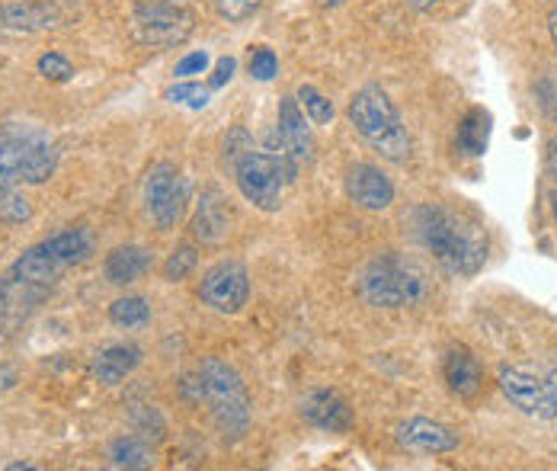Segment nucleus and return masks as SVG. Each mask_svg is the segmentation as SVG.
I'll list each match as a JSON object with an SVG mask.
<instances>
[{
    "instance_id": "nucleus-1",
    "label": "nucleus",
    "mask_w": 557,
    "mask_h": 471,
    "mask_svg": "<svg viewBox=\"0 0 557 471\" xmlns=\"http://www.w3.org/2000/svg\"><path fill=\"white\" fill-rule=\"evenodd\" d=\"M413 225L420 244L446 267L448 273L474 276L487 260V235L484 228L440 202H426L413 212Z\"/></svg>"
},
{
    "instance_id": "nucleus-8",
    "label": "nucleus",
    "mask_w": 557,
    "mask_h": 471,
    "mask_svg": "<svg viewBox=\"0 0 557 471\" xmlns=\"http://www.w3.org/2000/svg\"><path fill=\"white\" fill-rule=\"evenodd\" d=\"M196 29V16L189 7L170 0H141L132 13V36L151 49L183 46Z\"/></svg>"
},
{
    "instance_id": "nucleus-32",
    "label": "nucleus",
    "mask_w": 557,
    "mask_h": 471,
    "mask_svg": "<svg viewBox=\"0 0 557 471\" xmlns=\"http://www.w3.org/2000/svg\"><path fill=\"white\" fill-rule=\"evenodd\" d=\"M542 388H545V420H557V369L542 372Z\"/></svg>"
},
{
    "instance_id": "nucleus-10",
    "label": "nucleus",
    "mask_w": 557,
    "mask_h": 471,
    "mask_svg": "<svg viewBox=\"0 0 557 471\" xmlns=\"http://www.w3.org/2000/svg\"><path fill=\"white\" fill-rule=\"evenodd\" d=\"M199 298L219 311V314H237L247 298H250V276H247V267L237 263V260H222L215 263L202 283H199Z\"/></svg>"
},
{
    "instance_id": "nucleus-15",
    "label": "nucleus",
    "mask_w": 557,
    "mask_h": 471,
    "mask_svg": "<svg viewBox=\"0 0 557 471\" xmlns=\"http://www.w3.org/2000/svg\"><path fill=\"white\" fill-rule=\"evenodd\" d=\"M61 26V10L49 0H33V3H7L0 7V29L7 33H42Z\"/></svg>"
},
{
    "instance_id": "nucleus-18",
    "label": "nucleus",
    "mask_w": 557,
    "mask_h": 471,
    "mask_svg": "<svg viewBox=\"0 0 557 471\" xmlns=\"http://www.w3.org/2000/svg\"><path fill=\"white\" fill-rule=\"evenodd\" d=\"M231 232V212L227 202L222 199L219 189H206L193 219V235L199 237L202 244H219L224 235Z\"/></svg>"
},
{
    "instance_id": "nucleus-31",
    "label": "nucleus",
    "mask_w": 557,
    "mask_h": 471,
    "mask_svg": "<svg viewBox=\"0 0 557 471\" xmlns=\"http://www.w3.org/2000/svg\"><path fill=\"white\" fill-rule=\"evenodd\" d=\"M253 148V141H250V135L244 132V128H234L227 138H224V161L234 168V161L244 154V151H250Z\"/></svg>"
},
{
    "instance_id": "nucleus-29",
    "label": "nucleus",
    "mask_w": 557,
    "mask_h": 471,
    "mask_svg": "<svg viewBox=\"0 0 557 471\" xmlns=\"http://www.w3.org/2000/svg\"><path fill=\"white\" fill-rule=\"evenodd\" d=\"M250 77H257V80H273L278 74V59L273 49H267V46H260L253 55H250Z\"/></svg>"
},
{
    "instance_id": "nucleus-36",
    "label": "nucleus",
    "mask_w": 557,
    "mask_h": 471,
    "mask_svg": "<svg viewBox=\"0 0 557 471\" xmlns=\"http://www.w3.org/2000/svg\"><path fill=\"white\" fill-rule=\"evenodd\" d=\"M16 382H20L16 369H10V365H0V395H3V392H10V388H16Z\"/></svg>"
},
{
    "instance_id": "nucleus-7",
    "label": "nucleus",
    "mask_w": 557,
    "mask_h": 471,
    "mask_svg": "<svg viewBox=\"0 0 557 471\" xmlns=\"http://www.w3.org/2000/svg\"><path fill=\"white\" fill-rule=\"evenodd\" d=\"M90 253H94V244H90V235L84 228H64L58 235L39 240L36 247H29L10 267V273L23 276L26 283H36V286L49 289L64 270L84 263Z\"/></svg>"
},
{
    "instance_id": "nucleus-19",
    "label": "nucleus",
    "mask_w": 557,
    "mask_h": 471,
    "mask_svg": "<svg viewBox=\"0 0 557 471\" xmlns=\"http://www.w3.org/2000/svg\"><path fill=\"white\" fill-rule=\"evenodd\" d=\"M138 362H141V350L135 344H110L94 356L90 372L103 385H119V382H125V375L135 372Z\"/></svg>"
},
{
    "instance_id": "nucleus-12",
    "label": "nucleus",
    "mask_w": 557,
    "mask_h": 471,
    "mask_svg": "<svg viewBox=\"0 0 557 471\" xmlns=\"http://www.w3.org/2000/svg\"><path fill=\"white\" fill-rule=\"evenodd\" d=\"M397 443L407 449V453H417V456H443V453H455L458 449V433L440 423V420H430V417H410L397 426Z\"/></svg>"
},
{
    "instance_id": "nucleus-2",
    "label": "nucleus",
    "mask_w": 557,
    "mask_h": 471,
    "mask_svg": "<svg viewBox=\"0 0 557 471\" xmlns=\"http://www.w3.org/2000/svg\"><path fill=\"white\" fill-rule=\"evenodd\" d=\"M346 116L352 122V128L369 141V148L379 151L385 161H391V164H407L410 161L413 145H410L407 125H404L397 107L391 103V97L382 87H375V84L362 87L349 100Z\"/></svg>"
},
{
    "instance_id": "nucleus-33",
    "label": "nucleus",
    "mask_w": 557,
    "mask_h": 471,
    "mask_svg": "<svg viewBox=\"0 0 557 471\" xmlns=\"http://www.w3.org/2000/svg\"><path fill=\"white\" fill-rule=\"evenodd\" d=\"M209 52H193V55H186V59L176 64V77H193V74H206V67H209Z\"/></svg>"
},
{
    "instance_id": "nucleus-27",
    "label": "nucleus",
    "mask_w": 557,
    "mask_h": 471,
    "mask_svg": "<svg viewBox=\"0 0 557 471\" xmlns=\"http://www.w3.org/2000/svg\"><path fill=\"white\" fill-rule=\"evenodd\" d=\"M263 3H267V0H215V10H219V16H224L227 23H244V20H250Z\"/></svg>"
},
{
    "instance_id": "nucleus-38",
    "label": "nucleus",
    "mask_w": 557,
    "mask_h": 471,
    "mask_svg": "<svg viewBox=\"0 0 557 471\" xmlns=\"http://www.w3.org/2000/svg\"><path fill=\"white\" fill-rule=\"evenodd\" d=\"M407 3H410L413 10H420V13H426V10H436V7H440L443 0H407Z\"/></svg>"
},
{
    "instance_id": "nucleus-13",
    "label": "nucleus",
    "mask_w": 557,
    "mask_h": 471,
    "mask_svg": "<svg viewBox=\"0 0 557 471\" xmlns=\"http://www.w3.org/2000/svg\"><path fill=\"white\" fill-rule=\"evenodd\" d=\"M500 392L512 408L545 420V388H542V372L539 369H532V365H506V369H500Z\"/></svg>"
},
{
    "instance_id": "nucleus-6",
    "label": "nucleus",
    "mask_w": 557,
    "mask_h": 471,
    "mask_svg": "<svg viewBox=\"0 0 557 471\" xmlns=\"http://www.w3.org/2000/svg\"><path fill=\"white\" fill-rule=\"evenodd\" d=\"M196 372L202 382V401H209L219 430L231 439H240L250 426V395L244 379L222 359H206Z\"/></svg>"
},
{
    "instance_id": "nucleus-26",
    "label": "nucleus",
    "mask_w": 557,
    "mask_h": 471,
    "mask_svg": "<svg viewBox=\"0 0 557 471\" xmlns=\"http://www.w3.org/2000/svg\"><path fill=\"white\" fill-rule=\"evenodd\" d=\"M168 100L170 103H186L189 110H206V107H209V100H212V94H209V87L186 80V84H176V87H170Z\"/></svg>"
},
{
    "instance_id": "nucleus-39",
    "label": "nucleus",
    "mask_w": 557,
    "mask_h": 471,
    "mask_svg": "<svg viewBox=\"0 0 557 471\" xmlns=\"http://www.w3.org/2000/svg\"><path fill=\"white\" fill-rule=\"evenodd\" d=\"M548 29H552V39H555V49H557V7L548 13Z\"/></svg>"
},
{
    "instance_id": "nucleus-9",
    "label": "nucleus",
    "mask_w": 557,
    "mask_h": 471,
    "mask_svg": "<svg viewBox=\"0 0 557 471\" xmlns=\"http://www.w3.org/2000/svg\"><path fill=\"white\" fill-rule=\"evenodd\" d=\"M186 199H189V189H186V179L176 171V164L161 161L148 171L145 177V206H148V215L154 219V225L161 232L176 228V222L183 219L186 212Z\"/></svg>"
},
{
    "instance_id": "nucleus-25",
    "label": "nucleus",
    "mask_w": 557,
    "mask_h": 471,
    "mask_svg": "<svg viewBox=\"0 0 557 471\" xmlns=\"http://www.w3.org/2000/svg\"><path fill=\"white\" fill-rule=\"evenodd\" d=\"M196 263H199L196 247H193V244H180V247L170 253L168 260H164V280H168V283H180V280H186V276L196 270Z\"/></svg>"
},
{
    "instance_id": "nucleus-21",
    "label": "nucleus",
    "mask_w": 557,
    "mask_h": 471,
    "mask_svg": "<svg viewBox=\"0 0 557 471\" xmlns=\"http://www.w3.org/2000/svg\"><path fill=\"white\" fill-rule=\"evenodd\" d=\"M487 141H491V113L474 107V110H468V116L458 125V148L468 158H481L487 151Z\"/></svg>"
},
{
    "instance_id": "nucleus-24",
    "label": "nucleus",
    "mask_w": 557,
    "mask_h": 471,
    "mask_svg": "<svg viewBox=\"0 0 557 471\" xmlns=\"http://www.w3.org/2000/svg\"><path fill=\"white\" fill-rule=\"evenodd\" d=\"M305 110V116L311 119L314 125H331L334 122V103L311 84H301L298 87V97H295Z\"/></svg>"
},
{
    "instance_id": "nucleus-42",
    "label": "nucleus",
    "mask_w": 557,
    "mask_h": 471,
    "mask_svg": "<svg viewBox=\"0 0 557 471\" xmlns=\"http://www.w3.org/2000/svg\"><path fill=\"white\" fill-rule=\"evenodd\" d=\"M552 212H555L557 219V193H552Z\"/></svg>"
},
{
    "instance_id": "nucleus-5",
    "label": "nucleus",
    "mask_w": 557,
    "mask_h": 471,
    "mask_svg": "<svg viewBox=\"0 0 557 471\" xmlns=\"http://www.w3.org/2000/svg\"><path fill=\"white\" fill-rule=\"evenodd\" d=\"M234 179H237V189L240 196L257 206L260 212H278L282 206V196H285V186L295 179L298 168L278 154L276 148L273 151H244L237 161H234Z\"/></svg>"
},
{
    "instance_id": "nucleus-11",
    "label": "nucleus",
    "mask_w": 557,
    "mask_h": 471,
    "mask_svg": "<svg viewBox=\"0 0 557 471\" xmlns=\"http://www.w3.org/2000/svg\"><path fill=\"white\" fill-rule=\"evenodd\" d=\"M276 151L285 154L295 168L308 164L314 158V135L308 116L301 110V103L295 97H285L278 103V122H276Z\"/></svg>"
},
{
    "instance_id": "nucleus-14",
    "label": "nucleus",
    "mask_w": 557,
    "mask_h": 471,
    "mask_svg": "<svg viewBox=\"0 0 557 471\" xmlns=\"http://www.w3.org/2000/svg\"><path fill=\"white\" fill-rule=\"evenodd\" d=\"M346 193L366 212H385L394 202V183L375 164H356L346 174Z\"/></svg>"
},
{
    "instance_id": "nucleus-28",
    "label": "nucleus",
    "mask_w": 557,
    "mask_h": 471,
    "mask_svg": "<svg viewBox=\"0 0 557 471\" xmlns=\"http://www.w3.org/2000/svg\"><path fill=\"white\" fill-rule=\"evenodd\" d=\"M33 215V209H29V202L23 199V196H16V193H3V202H0V219L7 222V225H23L26 219Z\"/></svg>"
},
{
    "instance_id": "nucleus-40",
    "label": "nucleus",
    "mask_w": 557,
    "mask_h": 471,
    "mask_svg": "<svg viewBox=\"0 0 557 471\" xmlns=\"http://www.w3.org/2000/svg\"><path fill=\"white\" fill-rule=\"evenodd\" d=\"M10 471H36V466H29V462H13V466H7Z\"/></svg>"
},
{
    "instance_id": "nucleus-17",
    "label": "nucleus",
    "mask_w": 557,
    "mask_h": 471,
    "mask_svg": "<svg viewBox=\"0 0 557 471\" xmlns=\"http://www.w3.org/2000/svg\"><path fill=\"white\" fill-rule=\"evenodd\" d=\"M443 375L451 395L458 398H474L484 385V369L478 362V356L465 347H451L443 359Z\"/></svg>"
},
{
    "instance_id": "nucleus-35",
    "label": "nucleus",
    "mask_w": 557,
    "mask_h": 471,
    "mask_svg": "<svg viewBox=\"0 0 557 471\" xmlns=\"http://www.w3.org/2000/svg\"><path fill=\"white\" fill-rule=\"evenodd\" d=\"M234 67H237V61L231 59V55H224V59H219V64H215V71H212V87H224L231 77H234Z\"/></svg>"
},
{
    "instance_id": "nucleus-30",
    "label": "nucleus",
    "mask_w": 557,
    "mask_h": 471,
    "mask_svg": "<svg viewBox=\"0 0 557 471\" xmlns=\"http://www.w3.org/2000/svg\"><path fill=\"white\" fill-rule=\"evenodd\" d=\"M39 74H42V77H49V80H55V84H64V80H71V77H74V67H71V61L64 59V55L49 52V55H42V59H39Z\"/></svg>"
},
{
    "instance_id": "nucleus-3",
    "label": "nucleus",
    "mask_w": 557,
    "mask_h": 471,
    "mask_svg": "<svg viewBox=\"0 0 557 471\" xmlns=\"http://www.w3.org/2000/svg\"><path fill=\"white\" fill-rule=\"evenodd\" d=\"M359 295L372 308H413L430 295V280L420 263L400 253H379L359 276Z\"/></svg>"
},
{
    "instance_id": "nucleus-16",
    "label": "nucleus",
    "mask_w": 557,
    "mask_h": 471,
    "mask_svg": "<svg viewBox=\"0 0 557 471\" xmlns=\"http://www.w3.org/2000/svg\"><path fill=\"white\" fill-rule=\"evenodd\" d=\"M301 417L318 426V430H327V433H346L352 426V408L349 401L339 395V392H311L305 401H301Z\"/></svg>"
},
{
    "instance_id": "nucleus-23",
    "label": "nucleus",
    "mask_w": 557,
    "mask_h": 471,
    "mask_svg": "<svg viewBox=\"0 0 557 471\" xmlns=\"http://www.w3.org/2000/svg\"><path fill=\"white\" fill-rule=\"evenodd\" d=\"M110 459L115 469H148L151 466V453L145 443H138L135 436H119L112 443Z\"/></svg>"
},
{
    "instance_id": "nucleus-22",
    "label": "nucleus",
    "mask_w": 557,
    "mask_h": 471,
    "mask_svg": "<svg viewBox=\"0 0 557 471\" xmlns=\"http://www.w3.org/2000/svg\"><path fill=\"white\" fill-rule=\"evenodd\" d=\"M110 321L119 327H141L151 321V305L141 295H125L110 305Z\"/></svg>"
},
{
    "instance_id": "nucleus-37",
    "label": "nucleus",
    "mask_w": 557,
    "mask_h": 471,
    "mask_svg": "<svg viewBox=\"0 0 557 471\" xmlns=\"http://www.w3.org/2000/svg\"><path fill=\"white\" fill-rule=\"evenodd\" d=\"M545 161H548V171L557 174V135L548 141V151H545Z\"/></svg>"
},
{
    "instance_id": "nucleus-34",
    "label": "nucleus",
    "mask_w": 557,
    "mask_h": 471,
    "mask_svg": "<svg viewBox=\"0 0 557 471\" xmlns=\"http://www.w3.org/2000/svg\"><path fill=\"white\" fill-rule=\"evenodd\" d=\"M539 103L545 116L557 122V80H539Z\"/></svg>"
},
{
    "instance_id": "nucleus-20",
    "label": "nucleus",
    "mask_w": 557,
    "mask_h": 471,
    "mask_svg": "<svg viewBox=\"0 0 557 471\" xmlns=\"http://www.w3.org/2000/svg\"><path fill=\"white\" fill-rule=\"evenodd\" d=\"M148 270H151V250L141 247V244L115 247L107 257V263H103V273H107L112 286H128V283L141 280Z\"/></svg>"
},
{
    "instance_id": "nucleus-4",
    "label": "nucleus",
    "mask_w": 557,
    "mask_h": 471,
    "mask_svg": "<svg viewBox=\"0 0 557 471\" xmlns=\"http://www.w3.org/2000/svg\"><path fill=\"white\" fill-rule=\"evenodd\" d=\"M58 151L52 138L33 125H10L0 135V196L16 183H46L55 174Z\"/></svg>"
},
{
    "instance_id": "nucleus-41",
    "label": "nucleus",
    "mask_w": 557,
    "mask_h": 471,
    "mask_svg": "<svg viewBox=\"0 0 557 471\" xmlns=\"http://www.w3.org/2000/svg\"><path fill=\"white\" fill-rule=\"evenodd\" d=\"M7 334H10V331H7V327L0 324V347H3V340H7Z\"/></svg>"
}]
</instances>
